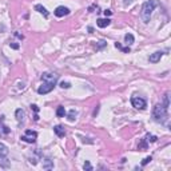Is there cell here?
I'll use <instances>...</instances> for the list:
<instances>
[{
	"mask_svg": "<svg viewBox=\"0 0 171 171\" xmlns=\"http://www.w3.org/2000/svg\"><path fill=\"white\" fill-rule=\"evenodd\" d=\"M157 4H158L157 0H148V1H146V3L142 5V11H140V18H142V20H143L144 23H148V21H150L151 14H152V11L155 10Z\"/></svg>",
	"mask_w": 171,
	"mask_h": 171,
	"instance_id": "obj_1",
	"label": "cell"
},
{
	"mask_svg": "<svg viewBox=\"0 0 171 171\" xmlns=\"http://www.w3.org/2000/svg\"><path fill=\"white\" fill-rule=\"evenodd\" d=\"M111 14H112V12H111L110 10H106V11H104V15H106V16H110Z\"/></svg>",
	"mask_w": 171,
	"mask_h": 171,
	"instance_id": "obj_25",
	"label": "cell"
},
{
	"mask_svg": "<svg viewBox=\"0 0 171 171\" xmlns=\"http://www.w3.org/2000/svg\"><path fill=\"white\" fill-rule=\"evenodd\" d=\"M31 108H32V110H34L35 112H39V107H38L36 104H32V106H31Z\"/></svg>",
	"mask_w": 171,
	"mask_h": 171,
	"instance_id": "obj_24",
	"label": "cell"
},
{
	"mask_svg": "<svg viewBox=\"0 0 171 171\" xmlns=\"http://www.w3.org/2000/svg\"><path fill=\"white\" fill-rule=\"evenodd\" d=\"M162 55H163V54H162L161 51H158V52H154L152 55L150 56V62H151V63H158V62L161 60Z\"/></svg>",
	"mask_w": 171,
	"mask_h": 171,
	"instance_id": "obj_10",
	"label": "cell"
},
{
	"mask_svg": "<svg viewBox=\"0 0 171 171\" xmlns=\"http://www.w3.org/2000/svg\"><path fill=\"white\" fill-rule=\"evenodd\" d=\"M124 42H126L127 45H131L134 43V36L131 35V34H127V35H124Z\"/></svg>",
	"mask_w": 171,
	"mask_h": 171,
	"instance_id": "obj_14",
	"label": "cell"
},
{
	"mask_svg": "<svg viewBox=\"0 0 171 171\" xmlns=\"http://www.w3.org/2000/svg\"><path fill=\"white\" fill-rule=\"evenodd\" d=\"M83 168H84V170H88V171H91V170H92V166H91V164H90V162H86V163L83 164Z\"/></svg>",
	"mask_w": 171,
	"mask_h": 171,
	"instance_id": "obj_19",
	"label": "cell"
},
{
	"mask_svg": "<svg viewBox=\"0 0 171 171\" xmlns=\"http://www.w3.org/2000/svg\"><path fill=\"white\" fill-rule=\"evenodd\" d=\"M36 138H38V133H36V131L27 130L24 135L21 136V140H24V142H27V143H34V142L36 140Z\"/></svg>",
	"mask_w": 171,
	"mask_h": 171,
	"instance_id": "obj_4",
	"label": "cell"
},
{
	"mask_svg": "<svg viewBox=\"0 0 171 171\" xmlns=\"http://www.w3.org/2000/svg\"><path fill=\"white\" fill-rule=\"evenodd\" d=\"M16 119H18L19 122H21V120L24 119V111H23V110H20V108H19V110H16Z\"/></svg>",
	"mask_w": 171,
	"mask_h": 171,
	"instance_id": "obj_15",
	"label": "cell"
},
{
	"mask_svg": "<svg viewBox=\"0 0 171 171\" xmlns=\"http://www.w3.org/2000/svg\"><path fill=\"white\" fill-rule=\"evenodd\" d=\"M139 148H140V150H146V148H147V143L144 142V140H142V143H140Z\"/></svg>",
	"mask_w": 171,
	"mask_h": 171,
	"instance_id": "obj_21",
	"label": "cell"
},
{
	"mask_svg": "<svg viewBox=\"0 0 171 171\" xmlns=\"http://www.w3.org/2000/svg\"><path fill=\"white\" fill-rule=\"evenodd\" d=\"M60 87H62V88H70L71 86H70L68 82H62V83H60Z\"/></svg>",
	"mask_w": 171,
	"mask_h": 171,
	"instance_id": "obj_20",
	"label": "cell"
},
{
	"mask_svg": "<svg viewBox=\"0 0 171 171\" xmlns=\"http://www.w3.org/2000/svg\"><path fill=\"white\" fill-rule=\"evenodd\" d=\"M54 87H55V84L48 83V82H43V84L38 88V94H40V95L48 94V92H51L54 90Z\"/></svg>",
	"mask_w": 171,
	"mask_h": 171,
	"instance_id": "obj_5",
	"label": "cell"
},
{
	"mask_svg": "<svg viewBox=\"0 0 171 171\" xmlns=\"http://www.w3.org/2000/svg\"><path fill=\"white\" fill-rule=\"evenodd\" d=\"M104 45H106V42H104V40H100V42H99V47H98V49L103 48Z\"/></svg>",
	"mask_w": 171,
	"mask_h": 171,
	"instance_id": "obj_23",
	"label": "cell"
},
{
	"mask_svg": "<svg viewBox=\"0 0 171 171\" xmlns=\"http://www.w3.org/2000/svg\"><path fill=\"white\" fill-rule=\"evenodd\" d=\"M43 168H45V170H51V168H54L52 161L48 159V158H45L44 161H43Z\"/></svg>",
	"mask_w": 171,
	"mask_h": 171,
	"instance_id": "obj_12",
	"label": "cell"
},
{
	"mask_svg": "<svg viewBox=\"0 0 171 171\" xmlns=\"http://www.w3.org/2000/svg\"><path fill=\"white\" fill-rule=\"evenodd\" d=\"M11 47H12V48H15V49H18L19 48V44H15V43H12V44H11Z\"/></svg>",
	"mask_w": 171,
	"mask_h": 171,
	"instance_id": "obj_26",
	"label": "cell"
},
{
	"mask_svg": "<svg viewBox=\"0 0 171 171\" xmlns=\"http://www.w3.org/2000/svg\"><path fill=\"white\" fill-rule=\"evenodd\" d=\"M35 10L38 11V12H40V14H43L45 18H48V11L45 10L43 5H40V4H36V5H35Z\"/></svg>",
	"mask_w": 171,
	"mask_h": 171,
	"instance_id": "obj_13",
	"label": "cell"
},
{
	"mask_svg": "<svg viewBox=\"0 0 171 171\" xmlns=\"http://www.w3.org/2000/svg\"><path fill=\"white\" fill-rule=\"evenodd\" d=\"M70 14V10L67 7H63V5H60V7H58L55 10V15L58 16V18H62V16H66V15Z\"/></svg>",
	"mask_w": 171,
	"mask_h": 171,
	"instance_id": "obj_8",
	"label": "cell"
},
{
	"mask_svg": "<svg viewBox=\"0 0 171 171\" xmlns=\"http://www.w3.org/2000/svg\"><path fill=\"white\" fill-rule=\"evenodd\" d=\"M42 80L56 84V82H58V75H56V73H52V72H44L42 75Z\"/></svg>",
	"mask_w": 171,
	"mask_h": 171,
	"instance_id": "obj_7",
	"label": "cell"
},
{
	"mask_svg": "<svg viewBox=\"0 0 171 171\" xmlns=\"http://www.w3.org/2000/svg\"><path fill=\"white\" fill-rule=\"evenodd\" d=\"M157 136L155 135H150V134H147L146 135V140H148V142H157Z\"/></svg>",
	"mask_w": 171,
	"mask_h": 171,
	"instance_id": "obj_18",
	"label": "cell"
},
{
	"mask_svg": "<svg viewBox=\"0 0 171 171\" xmlns=\"http://www.w3.org/2000/svg\"><path fill=\"white\" fill-rule=\"evenodd\" d=\"M152 118L155 122L163 123L166 120V118H167V108L163 104H157L152 110Z\"/></svg>",
	"mask_w": 171,
	"mask_h": 171,
	"instance_id": "obj_2",
	"label": "cell"
},
{
	"mask_svg": "<svg viewBox=\"0 0 171 171\" xmlns=\"http://www.w3.org/2000/svg\"><path fill=\"white\" fill-rule=\"evenodd\" d=\"M56 115L59 116V118H62V116L66 115V110H64L63 106H60V107H58V110H56Z\"/></svg>",
	"mask_w": 171,
	"mask_h": 171,
	"instance_id": "obj_16",
	"label": "cell"
},
{
	"mask_svg": "<svg viewBox=\"0 0 171 171\" xmlns=\"http://www.w3.org/2000/svg\"><path fill=\"white\" fill-rule=\"evenodd\" d=\"M110 23H111V20L110 19H98V21H96V24H98V27H100V28H106V27H108L110 25Z\"/></svg>",
	"mask_w": 171,
	"mask_h": 171,
	"instance_id": "obj_9",
	"label": "cell"
},
{
	"mask_svg": "<svg viewBox=\"0 0 171 171\" xmlns=\"http://www.w3.org/2000/svg\"><path fill=\"white\" fill-rule=\"evenodd\" d=\"M8 147L4 143H0V166L8 167Z\"/></svg>",
	"mask_w": 171,
	"mask_h": 171,
	"instance_id": "obj_3",
	"label": "cell"
},
{
	"mask_svg": "<svg viewBox=\"0 0 171 171\" xmlns=\"http://www.w3.org/2000/svg\"><path fill=\"white\" fill-rule=\"evenodd\" d=\"M131 104H133L135 108H138V110H144V108H146V100L139 98V96H133V99H131Z\"/></svg>",
	"mask_w": 171,
	"mask_h": 171,
	"instance_id": "obj_6",
	"label": "cell"
},
{
	"mask_svg": "<svg viewBox=\"0 0 171 171\" xmlns=\"http://www.w3.org/2000/svg\"><path fill=\"white\" fill-rule=\"evenodd\" d=\"M148 162H151V157H147V158H144V159H143V162H142V164H143V166H144V164H147V163H148Z\"/></svg>",
	"mask_w": 171,
	"mask_h": 171,
	"instance_id": "obj_22",
	"label": "cell"
},
{
	"mask_svg": "<svg viewBox=\"0 0 171 171\" xmlns=\"http://www.w3.org/2000/svg\"><path fill=\"white\" fill-rule=\"evenodd\" d=\"M54 131H55V134L58 136H60V138H63V136L66 135V130H64L62 126H55L54 127Z\"/></svg>",
	"mask_w": 171,
	"mask_h": 171,
	"instance_id": "obj_11",
	"label": "cell"
},
{
	"mask_svg": "<svg viewBox=\"0 0 171 171\" xmlns=\"http://www.w3.org/2000/svg\"><path fill=\"white\" fill-rule=\"evenodd\" d=\"M76 115H78V112L75 111V110H71V111L68 112V119L72 122V120H75V116H76Z\"/></svg>",
	"mask_w": 171,
	"mask_h": 171,
	"instance_id": "obj_17",
	"label": "cell"
}]
</instances>
